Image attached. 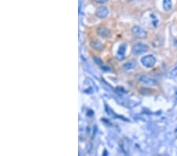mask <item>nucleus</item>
Returning <instances> with one entry per match:
<instances>
[{"label": "nucleus", "instance_id": "obj_1", "mask_svg": "<svg viewBox=\"0 0 177 156\" xmlns=\"http://www.w3.org/2000/svg\"><path fill=\"white\" fill-rule=\"evenodd\" d=\"M141 63L143 64V66L146 67V68H152L155 65L156 58L153 55L149 54V55H146V56L142 58Z\"/></svg>", "mask_w": 177, "mask_h": 156}, {"label": "nucleus", "instance_id": "obj_2", "mask_svg": "<svg viewBox=\"0 0 177 156\" xmlns=\"http://www.w3.org/2000/svg\"><path fill=\"white\" fill-rule=\"evenodd\" d=\"M148 50H149V47H148L147 45L139 43V44H136L135 45H134L133 48H132V52L135 55H139V54L146 53Z\"/></svg>", "mask_w": 177, "mask_h": 156}, {"label": "nucleus", "instance_id": "obj_3", "mask_svg": "<svg viewBox=\"0 0 177 156\" xmlns=\"http://www.w3.org/2000/svg\"><path fill=\"white\" fill-rule=\"evenodd\" d=\"M133 34L139 39H145L147 36V32L139 26H134L131 29Z\"/></svg>", "mask_w": 177, "mask_h": 156}, {"label": "nucleus", "instance_id": "obj_4", "mask_svg": "<svg viewBox=\"0 0 177 156\" xmlns=\"http://www.w3.org/2000/svg\"><path fill=\"white\" fill-rule=\"evenodd\" d=\"M139 81L142 82L143 84L147 85V86H154L157 84V81H156L154 79L150 77V76H142L139 78Z\"/></svg>", "mask_w": 177, "mask_h": 156}, {"label": "nucleus", "instance_id": "obj_5", "mask_svg": "<svg viewBox=\"0 0 177 156\" xmlns=\"http://www.w3.org/2000/svg\"><path fill=\"white\" fill-rule=\"evenodd\" d=\"M108 13H109V10L105 6H100L96 10V16L98 18H105L107 17Z\"/></svg>", "mask_w": 177, "mask_h": 156}, {"label": "nucleus", "instance_id": "obj_6", "mask_svg": "<svg viewBox=\"0 0 177 156\" xmlns=\"http://www.w3.org/2000/svg\"><path fill=\"white\" fill-rule=\"evenodd\" d=\"M125 51H126V44H122L121 46L120 47L119 50L117 53V58L118 60H123L125 56Z\"/></svg>", "mask_w": 177, "mask_h": 156}, {"label": "nucleus", "instance_id": "obj_7", "mask_svg": "<svg viewBox=\"0 0 177 156\" xmlns=\"http://www.w3.org/2000/svg\"><path fill=\"white\" fill-rule=\"evenodd\" d=\"M98 34L102 38H107L109 36H110V30L106 28L105 27H100L98 28Z\"/></svg>", "mask_w": 177, "mask_h": 156}, {"label": "nucleus", "instance_id": "obj_8", "mask_svg": "<svg viewBox=\"0 0 177 156\" xmlns=\"http://www.w3.org/2000/svg\"><path fill=\"white\" fill-rule=\"evenodd\" d=\"M137 66V62H135V60H131L129 62H126L123 65V68L125 70H131L135 69Z\"/></svg>", "mask_w": 177, "mask_h": 156}, {"label": "nucleus", "instance_id": "obj_9", "mask_svg": "<svg viewBox=\"0 0 177 156\" xmlns=\"http://www.w3.org/2000/svg\"><path fill=\"white\" fill-rule=\"evenodd\" d=\"M91 46L92 48H94L95 50H102L104 49V45L101 44L98 40H95L91 43Z\"/></svg>", "mask_w": 177, "mask_h": 156}, {"label": "nucleus", "instance_id": "obj_10", "mask_svg": "<svg viewBox=\"0 0 177 156\" xmlns=\"http://www.w3.org/2000/svg\"><path fill=\"white\" fill-rule=\"evenodd\" d=\"M163 7L165 10L169 11L171 10L172 7V0H164L163 1Z\"/></svg>", "mask_w": 177, "mask_h": 156}, {"label": "nucleus", "instance_id": "obj_11", "mask_svg": "<svg viewBox=\"0 0 177 156\" xmlns=\"http://www.w3.org/2000/svg\"><path fill=\"white\" fill-rule=\"evenodd\" d=\"M94 1L97 2V3H104V2H107L108 0H94Z\"/></svg>", "mask_w": 177, "mask_h": 156}]
</instances>
